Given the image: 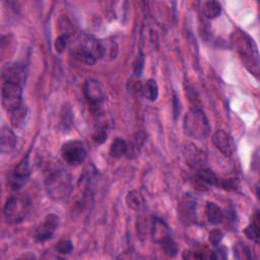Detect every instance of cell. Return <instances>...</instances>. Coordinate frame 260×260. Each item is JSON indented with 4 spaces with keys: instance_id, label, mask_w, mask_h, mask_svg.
Returning <instances> with one entry per match:
<instances>
[{
    "instance_id": "cell-21",
    "label": "cell",
    "mask_w": 260,
    "mask_h": 260,
    "mask_svg": "<svg viewBox=\"0 0 260 260\" xmlns=\"http://www.w3.org/2000/svg\"><path fill=\"white\" fill-rule=\"evenodd\" d=\"M202 12L206 18L213 19L220 14L221 5L219 2L214 1V0L206 1L202 5Z\"/></svg>"
},
{
    "instance_id": "cell-5",
    "label": "cell",
    "mask_w": 260,
    "mask_h": 260,
    "mask_svg": "<svg viewBox=\"0 0 260 260\" xmlns=\"http://www.w3.org/2000/svg\"><path fill=\"white\" fill-rule=\"evenodd\" d=\"M1 98L3 108L10 114L23 105L22 84L11 81H2Z\"/></svg>"
},
{
    "instance_id": "cell-10",
    "label": "cell",
    "mask_w": 260,
    "mask_h": 260,
    "mask_svg": "<svg viewBox=\"0 0 260 260\" xmlns=\"http://www.w3.org/2000/svg\"><path fill=\"white\" fill-rule=\"evenodd\" d=\"M184 156L187 164L192 168H195L196 170L205 168L204 165L206 162V155L196 145L188 143L184 147Z\"/></svg>"
},
{
    "instance_id": "cell-2",
    "label": "cell",
    "mask_w": 260,
    "mask_h": 260,
    "mask_svg": "<svg viewBox=\"0 0 260 260\" xmlns=\"http://www.w3.org/2000/svg\"><path fill=\"white\" fill-rule=\"evenodd\" d=\"M234 36L233 43L236 45V50L243 63L253 74L257 75L259 72V58L256 45L245 31H235Z\"/></svg>"
},
{
    "instance_id": "cell-9",
    "label": "cell",
    "mask_w": 260,
    "mask_h": 260,
    "mask_svg": "<svg viewBox=\"0 0 260 260\" xmlns=\"http://www.w3.org/2000/svg\"><path fill=\"white\" fill-rule=\"evenodd\" d=\"M30 170H29V160L28 155L26 154L25 157H23L17 166L14 168L11 177L9 179V185L12 189L16 190L21 187V185L27 180L29 177Z\"/></svg>"
},
{
    "instance_id": "cell-18",
    "label": "cell",
    "mask_w": 260,
    "mask_h": 260,
    "mask_svg": "<svg viewBox=\"0 0 260 260\" xmlns=\"http://www.w3.org/2000/svg\"><path fill=\"white\" fill-rule=\"evenodd\" d=\"M101 59L113 60L118 55V45L112 40H100Z\"/></svg>"
},
{
    "instance_id": "cell-26",
    "label": "cell",
    "mask_w": 260,
    "mask_h": 260,
    "mask_svg": "<svg viewBox=\"0 0 260 260\" xmlns=\"http://www.w3.org/2000/svg\"><path fill=\"white\" fill-rule=\"evenodd\" d=\"M234 249H235V256L238 259H248V258L251 257L249 248L246 245L242 244V243L236 244Z\"/></svg>"
},
{
    "instance_id": "cell-28",
    "label": "cell",
    "mask_w": 260,
    "mask_h": 260,
    "mask_svg": "<svg viewBox=\"0 0 260 260\" xmlns=\"http://www.w3.org/2000/svg\"><path fill=\"white\" fill-rule=\"evenodd\" d=\"M72 249H73L72 243L69 240H65V239L61 240L56 246L57 252L61 254H68L72 251Z\"/></svg>"
},
{
    "instance_id": "cell-22",
    "label": "cell",
    "mask_w": 260,
    "mask_h": 260,
    "mask_svg": "<svg viewBox=\"0 0 260 260\" xmlns=\"http://www.w3.org/2000/svg\"><path fill=\"white\" fill-rule=\"evenodd\" d=\"M26 116H27V108L24 105H22L21 107L17 108L16 110L10 113L11 125L15 128H19L25 122Z\"/></svg>"
},
{
    "instance_id": "cell-17",
    "label": "cell",
    "mask_w": 260,
    "mask_h": 260,
    "mask_svg": "<svg viewBox=\"0 0 260 260\" xmlns=\"http://www.w3.org/2000/svg\"><path fill=\"white\" fill-rule=\"evenodd\" d=\"M196 181L198 186L202 187V190L206 186H212V185H217L218 179L215 176V174L210 171L209 169L202 168L197 170L196 173Z\"/></svg>"
},
{
    "instance_id": "cell-19",
    "label": "cell",
    "mask_w": 260,
    "mask_h": 260,
    "mask_svg": "<svg viewBox=\"0 0 260 260\" xmlns=\"http://www.w3.org/2000/svg\"><path fill=\"white\" fill-rule=\"evenodd\" d=\"M205 214L211 224H219L224 219L222 209L213 202H207L205 206Z\"/></svg>"
},
{
    "instance_id": "cell-31",
    "label": "cell",
    "mask_w": 260,
    "mask_h": 260,
    "mask_svg": "<svg viewBox=\"0 0 260 260\" xmlns=\"http://www.w3.org/2000/svg\"><path fill=\"white\" fill-rule=\"evenodd\" d=\"M143 64H144V58H143V55L140 53L137 56L136 62H135V65H134V71H135L136 75H140L141 74V71H142V68H143Z\"/></svg>"
},
{
    "instance_id": "cell-4",
    "label": "cell",
    "mask_w": 260,
    "mask_h": 260,
    "mask_svg": "<svg viewBox=\"0 0 260 260\" xmlns=\"http://www.w3.org/2000/svg\"><path fill=\"white\" fill-rule=\"evenodd\" d=\"M183 127L185 132L195 139H204L209 133L207 118L204 112L198 108L191 109L185 115Z\"/></svg>"
},
{
    "instance_id": "cell-12",
    "label": "cell",
    "mask_w": 260,
    "mask_h": 260,
    "mask_svg": "<svg viewBox=\"0 0 260 260\" xmlns=\"http://www.w3.org/2000/svg\"><path fill=\"white\" fill-rule=\"evenodd\" d=\"M179 216L181 220L189 224L195 220L196 217V201L190 196L186 195L179 204Z\"/></svg>"
},
{
    "instance_id": "cell-16",
    "label": "cell",
    "mask_w": 260,
    "mask_h": 260,
    "mask_svg": "<svg viewBox=\"0 0 260 260\" xmlns=\"http://www.w3.org/2000/svg\"><path fill=\"white\" fill-rule=\"evenodd\" d=\"M16 136L8 126H2L0 136V151L2 153L11 152L16 146Z\"/></svg>"
},
{
    "instance_id": "cell-8",
    "label": "cell",
    "mask_w": 260,
    "mask_h": 260,
    "mask_svg": "<svg viewBox=\"0 0 260 260\" xmlns=\"http://www.w3.org/2000/svg\"><path fill=\"white\" fill-rule=\"evenodd\" d=\"M83 94L91 110L99 111L105 101V93L101 83L93 78L86 79L83 84Z\"/></svg>"
},
{
    "instance_id": "cell-1",
    "label": "cell",
    "mask_w": 260,
    "mask_h": 260,
    "mask_svg": "<svg viewBox=\"0 0 260 260\" xmlns=\"http://www.w3.org/2000/svg\"><path fill=\"white\" fill-rule=\"evenodd\" d=\"M48 195L54 200L66 199L72 190L70 175L63 169L51 170L46 177Z\"/></svg>"
},
{
    "instance_id": "cell-33",
    "label": "cell",
    "mask_w": 260,
    "mask_h": 260,
    "mask_svg": "<svg viewBox=\"0 0 260 260\" xmlns=\"http://www.w3.org/2000/svg\"><path fill=\"white\" fill-rule=\"evenodd\" d=\"M173 111H174V115H175V117L179 114V112H180V106H179V101H178V99H177V96L176 95H174V98H173Z\"/></svg>"
},
{
    "instance_id": "cell-27",
    "label": "cell",
    "mask_w": 260,
    "mask_h": 260,
    "mask_svg": "<svg viewBox=\"0 0 260 260\" xmlns=\"http://www.w3.org/2000/svg\"><path fill=\"white\" fill-rule=\"evenodd\" d=\"M161 247H162V250L164 252L168 255V256H171V257H174L177 255V252H178V248H177V245L176 243L174 242V240L171 238L169 240H167L165 243L161 244Z\"/></svg>"
},
{
    "instance_id": "cell-3",
    "label": "cell",
    "mask_w": 260,
    "mask_h": 260,
    "mask_svg": "<svg viewBox=\"0 0 260 260\" xmlns=\"http://www.w3.org/2000/svg\"><path fill=\"white\" fill-rule=\"evenodd\" d=\"M72 54L78 61L87 65H93L101 59L100 40L87 35L80 36L72 47Z\"/></svg>"
},
{
    "instance_id": "cell-7",
    "label": "cell",
    "mask_w": 260,
    "mask_h": 260,
    "mask_svg": "<svg viewBox=\"0 0 260 260\" xmlns=\"http://www.w3.org/2000/svg\"><path fill=\"white\" fill-rule=\"evenodd\" d=\"M61 156L67 165H80L86 156V149L83 142L80 140H69L65 142L61 147Z\"/></svg>"
},
{
    "instance_id": "cell-25",
    "label": "cell",
    "mask_w": 260,
    "mask_h": 260,
    "mask_svg": "<svg viewBox=\"0 0 260 260\" xmlns=\"http://www.w3.org/2000/svg\"><path fill=\"white\" fill-rule=\"evenodd\" d=\"M244 233L246 237L250 240H252L255 243H258L259 241V230H258V223H250L245 230Z\"/></svg>"
},
{
    "instance_id": "cell-6",
    "label": "cell",
    "mask_w": 260,
    "mask_h": 260,
    "mask_svg": "<svg viewBox=\"0 0 260 260\" xmlns=\"http://www.w3.org/2000/svg\"><path fill=\"white\" fill-rule=\"evenodd\" d=\"M29 201L22 195H13L6 201L3 213L9 221H20L24 218L28 210Z\"/></svg>"
},
{
    "instance_id": "cell-30",
    "label": "cell",
    "mask_w": 260,
    "mask_h": 260,
    "mask_svg": "<svg viewBox=\"0 0 260 260\" xmlns=\"http://www.w3.org/2000/svg\"><path fill=\"white\" fill-rule=\"evenodd\" d=\"M223 234L221 233V231L219 230H213L211 231V233L209 234V242L213 245V246H218V244L220 243L221 239H222Z\"/></svg>"
},
{
    "instance_id": "cell-32",
    "label": "cell",
    "mask_w": 260,
    "mask_h": 260,
    "mask_svg": "<svg viewBox=\"0 0 260 260\" xmlns=\"http://www.w3.org/2000/svg\"><path fill=\"white\" fill-rule=\"evenodd\" d=\"M106 138H107V134L104 130H96L92 136V139L96 143H103L106 140Z\"/></svg>"
},
{
    "instance_id": "cell-23",
    "label": "cell",
    "mask_w": 260,
    "mask_h": 260,
    "mask_svg": "<svg viewBox=\"0 0 260 260\" xmlns=\"http://www.w3.org/2000/svg\"><path fill=\"white\" fill-rule=\"evenodd\" d=\"M110 152H111L112 156H114L116 158H120V157L124 156L128 152L127 142L124 139H122L120 137H117L111 145Z\"/></svg>"
},
{
    "instance_id": "cell-20",
    "label": "cell",
    "mask_w": 260,
    "mask_h": 260,
    "mask_svg": "<svg viewBox=\"0 0 260 260\" xmlns=\"http://www.w3.org/2000/svg\"><path fill=\"white\" fill-rule=\"evenodd\" d=\"M139 90L144 98L151 102L155 101L158 96V86L155 80L153 79L146 80L145 83L139 87Z\"/></svg>"
},
{
    "instance_id": "cell-14",
    "label": "cell",
    "mask_w": 260,
    "mask_h": 260,
    "mask_svg": "<svg viewBox=\"0 0 260 260\" xmlns=\"http://www.w3.org/2000/svg\"><path fill=\"white\" fill-rule=\"evenodd\" d=\"M150 236L154 243L161 245L167 240L171 239V231L168 224L161 218H153L151 228H150Z\"/></svg>"
},
{
    "instance_id": "cell-13",
    "label": "cell",
    "mask_w": 260,
    "mask_h": 260,
    "mask_svg": "<svg viewBox=\"0 0 260 260\" xmlns=\"http://www.w3.org/2000/svg\"><path fill=\"white\" fill-rule=\"evenodd\" d=\"M25 80V68L19 63L7 64L2 70V81H11L22 84Z\"/></svg>"
},
{
    "instance_id": "cell-11",
    "label": "cell",
    "mask_w": 260,
    "mask_h": 260,
    "mask_svg": "<svg viewBox=\"0 0 260 260\" xmlns=\"http://www.w3.org/2000/svg\"><path fill=\"white\" fill-rule=\"evenodd\" d=\"M59 225V216L56 214H49L46 216L44 222L39 228L36 239L39 242H45L53 237L54 232L57 230Z\"/></svg>"
},
{
    "instance_id": "cell-29",
    "label": "cell",
    "mask_w": 260,
    "mask_h": 260,
    "mask_svg": "<svg viewBox=\"0 0 260 260\" xmlns=\"http://www.w3.org/2000/svg\"><path fill=\"white\" fill-rule=\"evenodd\" d=\"M68 35H61L60 37H58L56 39V42H55V49L58 53H61L63 52V50L66 48L67 44H68Z\"/></svg>"
},
{
    "instance_id": "cell-24",
    "label": "cell",
    "mask_w": 260,
    "mask_h": 260,
    "mask_svg": "<svg viewBox=\"0 0 260 260\" xmlns=\"http://www.w3.org/2000/svg\"><path fill=\"white\" fill-rule=\"evenodd\" d=\"M127 203H128L129 207L137 210L142 206L143 198L140 195V193H138L136 191H131L127 195Z\"/></svg>"
},
{
    "instance_id": "cell-15",
    "label": "cell",
    "mask_w": 260,
    "mask_h": 260,
    "mask_svg": "<svg viewBox=\"0 0 260 260\" xmlns=\"http://www.w3.org/2000/svg\"><path fill=\"white\" fill-rule=\"evenodd\" d=\"M212 142L215 147L225 156H229L234 151V143L231 136L224 130H217L212 135Z\"/></svg>"
}]
</instances>
